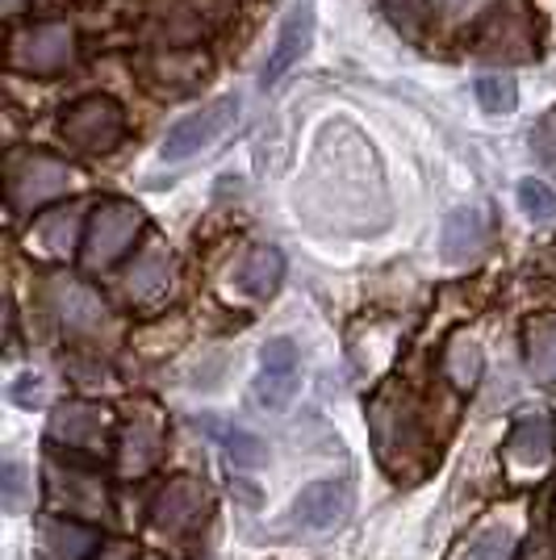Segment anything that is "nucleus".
<instances>
[{
  "instance_id": "nucleus-1",
  "label": "nucleus",
  "mask_w": 556,
  "mask_h": 560,
  "mask_svg": "<svg viewBox=\"0 0 556 560\" xmlns=\"http://www.w3.org/2000/svg\"><path fill=\"white\" fill-rule=\"evenodd\" d=\"M372 440H377L381 465L394 477H418L436 456V444L422 427L418 406L397 389H385L372 401Z\"/></svg>"
},
{
  "instance_id": "nucleus-2",
  "label": "nucleus",
  "mask_w": 556,
  "mask_h": 560,
  "mask_svg": "<svg viewBox=\"0 0 556 560\" xmlns=\"http://www.w3.org/2000/svg\"><path fill=\"white\" fill-rule=\"evenodd\" d=\"M142 231V210L139 206H130V201H101L93 213V222H89V238H84V268L89 272H105V268H114L117 259L130 252V243H135V234Z\"/></svg>"
},
{
  "instance_id": "nucleus-3",
  "label": "nucleus",
  "mask_w": 556,
  "mask_h": 560,
  "mask_svg": "<svg viewBox=\"0 0 556 560\" xmlns=\"http://www.w3.org/2000/svg\"><path fill=\"white\" fill-rule=\"evenodd\" d=\"M59 130H63V139L71 147H80L89 155H105V151H114L117 142L126 139V114L109 96H80L63 114Z\"/></svg>"
},
{
  "instance_id": "nucleus-4",
  "label": "nucleus",
  "mask_w": 556,
  "mask_h": 560,
  "mask_svg": "<svg viewBox=\"0 0 556 560\" xmlns=\"http://www.w3.org/2000/svg\"><path fill=\"white\" fill-rule=\"evenodd\" d=\"M71 188V167L50 155H22L9 164V210L30 213Z\"/></svg>"
},
{
  "instance_id": "nucleus-5",
  "label": "nucleus",
  "mask_w": 556,
  "mask_h": 560,
  "mask_svg": "<svg viewBox=\"0 0 556 560\" xmlns=\"http://www.w3.org/2000/svg\"><path fill=\"white\" fill-rule=\"evenodd\" d=\"M234 114H239V101L234 96H218V101H209L201 114H188L185 121H176L167 130V139H163V160L176 164V160H188V155L213 147V142L231 130Z\"/></svg>"
},
{
  "instance_id": "nucleus-6",
  "label": "nucleus",
  "mask_w": 556,
  "mask_h": 560,
  "mask_svg": "<svg viewBox=\"0 0 556 560\" xmlns=\"http://www.w3.org/2000/svg\"><path fill=\"white\" fill-rule=\"evenodd\" d=\"M206 514H209L206 486L193 481V477H176V481H167L155 493V502H151V527L163 532V536H188V532H197L206 523Z\"/></svg>"
},
{
  "instance_id": "nucleus-7",
  "label": "nucleus",
  "mask_w": 556,
  "mask_h": 560,
  "mask_svg": "<svg viewBox=\"0 0 556 560\" xmlns=\"http://www.w3.org/2000/svg\"><path fill=\"white\" fill-rule=\"evenodd\" d=\"M13 68L34 71V75H50L63 71L76 55V34L68 25H30L22 34H13Z\"/></svg>"
},
{
  "instance_id": "nucleus-8",
  "label": "nucleus",
  "mask_w": 556,
  "mask_h": 560,
  "mask_svg": "<svg viewBox=\"0 0 556 560\" xmlns=\"http://www.w3.org/2000/svg\"><path fill=\"white\" fill-rule=\"evenodd\" d=\"M50 444L84 452V456H101L109 444V410L93 406V401H68L50 415Z\"/></svg>"
},
{
  "instance_id": "nucleus-9",
  "label": "nucleus",
  "mask_w": 556,
  "mask_h": 560,
  "mask_svg": "<svg viewBox=\"0 0 556 560\" xmlns=\"http://www.w3.org/2000/svg\"><path fill=\"white\" fill-rule=\"evenodd\" d=\"M47 493L55 511L68 514H84V518H101L109 514V490L96 472H84V468H63L59 460H47Z\"/></svg>"
},
{
  "instance_id": "nucleus-10",
  "label": "nucleus",
  "mask_w": 556,
  "mask_h": 560,
  "mask_svg": "<svg viewBox=\"0 0 556 560\" xmlns=\"http://www.w3.org/2000/svg\"><path fill=\"white\" fill-rule=\"evenodd\" d=\"M47 305L68 335H93L96 327H105V302L96 298L89 284H80V280H71V277L50 280Z\"/></svg>"
},
{
  "instance_id": "nucleus-11",
  "label": "nucleus",
  "mask_w": 556,
  "mask_h": 560,
  "mask_svg": "<svg viewBox=\"0 0 556 560\" xmlns=\"http://www.w3.org/2000/svg\"><path fill=\"white\" fill-rule=\"evenodd\" d=\"M293 394H298V348H293V339H273L259 351L255 401L268 410H285Z\"/></svg>"
},
{
  "instance_id": "nucleus-12",
  "label": "nucleus",
  "mask_w": 556,
  "mask_h": 560,
  "mask_svg": "<svg viewBox=\"0 0 556 560\" xmlns=\"http://www.w3.org/2000/svg\"><path fill=\"white\" fill-rule=\"evenodd\" d=\"M298 523L310 532H331L351 514V481L348 477H323L314 486H305L302 498L293 502Z\"/></svg>"
},
{
  "instance_id": "nucleus-13",
  "label": "nucleus",
  "mask_w": 556,
  "mask_h": 560,
  "mask_svg": "<svg viewBox=\"0 0 556 560\" xmlns=\"http://www.w3.org/2000/svg\"><path fill=\"white\" fill-rule=\"evenodd\" d=\"M172 277H176V259L172 252L163 247V243H151L147 252H142L135 264H130V272L121 280V289H126V298L135 305H160L167 293H172Z\"/></svg>"
},
{
  "instance_id": "nucleus-14",
  "label": "nucleus",
  "mask_w": 556,
  "mask_h": 560,
  "mask_svg": "<svg viewBox=\"0 0 556 560\" xmlns=\"http://www.w3.org/2000/svg\"><path fill=\"white\" fill-rule=\"evenodd\" d=\"M310 38H314V0H293L289 18H285V25H280L277 47H273L268 63H264V71H259L264 89H268V84H277L280 75L302 59L305 50H310Z\"/></svg>"
},
{
  "instance_id": "nucleus-15",
  "label": "nucleus",
  "mask_w": 556,
  "mask_h": 560,
  "mask_svg": "<svg viewBox=\"0 0 556 560\" xmlns=\"http://www.w3.org/2000/svg\"><path fill=\"white\" fill-rule=\"evenodd\" d=\"M160 452H163L160 419H155L151 410H139L135 419L126 422V431H121V444H117V468H121L126 477H142V472H151V465L160 460Z\"/></svg>"
},
{
  "instance_id": "nucleus-16",
  "label": "nucleus",
  "mask_w": 556,
  "mask_h": 560,
  "mask_svg": "<svg viewBox=\"0 0 556 560\" xmlns=\"http://www.w3.org/2000/svg\"><path fill=\"white\" fill-rule=\"evenodd\" d=\"M556 447V422L548 415H528V419L514 422V431H510L507 440V452L514 465H548V456H553Z\"/></svg>"
},
{
  "instance_id": "nucleus-17",
  "label": "nucleus",
  "mask_w": 556,
  "mask_h": 560,
  "mask_svg": "<svg viewBox=\"0 0 556 560\" xmlns=\"http://www.w3.org/2000/svg\"><path fill=\"white\" fill-rule=\"evenodd\" d=\"M489 238V218L482 210H452L443 222V259L448 264H464L473 259Z\"/></svg>"
},
{
  "instance_id": "nucleus-18",
  "label": "nucleus",
  "mask_w": 556,
  "mask_h": 560,
  "mask_svg": "<svg viewBox=\"0 0 556 560\" xmlns=\"http://www.w3.org/2000/svg\"><path fill=\"white\" fill-rule=\"evenodd\" d=\"M43 560H84L96 548V532L76 518H47L38 532Z\"/></svg>"
},
{
  "instance_id": "nucleus-19",
  "label": "nucleus",
  "mask_w": 556,
  "mask_h": 560,
  "mask_svg": "<svg viewBox=\"0 0 556 560\" xmlns=\"http://www.w3.org/2000/svg\"><path fill=\"white\" fill-rule=\"evenodd\" d=\"M502 43H510V59L523 55V47H532V30H528V13L519 9V0H507V9H498L489 18L486 34H482V50L502 59Z\"/></svg>"
},
{
  "instance_id": "nucleus-20",
  "label": "nucleus",
  "mask_w": 556,
  "mask_h": 560,
  "mask_svg": "<svg viewBox=\"0 0 556 560\" xmlns=\"http://www.w3.org/2000/svg\"><path fill=\"white\" fill-rule=\"evenodd\" d=\"M482 373H486V351H482V343L473 335H464V330L452 335L448 348H443V376H448V385L468 394L482 381Z\"/></svg>"
},
{
  "instance_id": "nucleus-21",
  "label": "nucleus",
  "mask_w": 556,
  "mask_h": 560,
  "mask_svg": "<svg viewBox=\"0 0 556 560\" xmlns=\"http://www.w3.org/2000/svg\"><path fill=\"white\" fill-rule=\"evenodd\" d=\"M285 277V256L277 247H252L247 259L239 264V289L252 298H273Z\"/></svg>"
},
{
  "instance_id": "nucleus-22",
  "label": "nucleus",
  "mask_w": 556,
  "mask_h": 560,
  "mask_svg": "<svg viewBox=\"0 0 556 560\" xmlns=\"http://www.w3.org/2000/svg\"><path fill=\"white\" fill-rule=\"evenodd\" d=\"M80 206H63V210H50L38 218L34 238H38V252L43 256H71L76 252V234H80Z\"/></svg>"
},
{
  "instance_id": "nucleus-23",
  "label": "nucleus",
  "mask_w": 556,
  "mask_h": 560,
  "mask_svg": "<svg viewBox=\"0 0 556 560\" xmlns=\"http://www.w3.org/2000/svg\"><path fill=\"white\" fill-rule=\"evenodd\" d=\"M477 101H482L486 114L510 117L519 105V84L502 71H486V75H477Z\"/></svg>"
},
{
  "instance_id": "nucleus-24",
  "label": "nucleus",
  "mask_w": 556,
  "mask_h": 560,
  "mask_svg": "<svg viewBox=\"0 0 556 560\" xmlns=\"http://www.w3.org/2000/svg\"><path fill=\"white\" fill-rule=\"evenodd\" d=\"M528 364L540 381L556 385V318L528 330Z\"/></svg>"
},
{
  "instance_id": "nucleus-25",
  "label": "nucleus",
  "mask_w": 556,
  "mask_h": 560,
  "mask_svg": "<svg viewBox=\"0 0 556 560\" xmlns=\"http://www.w3.org/2000/svg\"><path fill=\"white\" fill-rule=\"evenodd\" d=\"M222 444H227V456H231L234 468H264L268 465V444L243 431V427H222Z\"/></svg>"
},
{
  "instance_id": "nucleus-26",
  "label": "nucleus",
  "mask_w": 556,
  "mask_h": 560,
  "mask_svg": "<svg viewBox=\"0 0 556 560\" xmlns=\"http://www.w3.org/2000/svg\"><path fill=\"white\" fill-rule=\"evenodd\" d=\"M519 206L532 222H548V218H556V192L544 180H535V176L519 180Z\"/></svg>"
},
{
  "instance_id": "nucleus-27",
  "label": "nucleus",
  "mask_w": 556,
  "mask_h": 560,
  "mask_svg": "<svg viewBox=\"0 0 556 560\" xmlns=\"http://www.w3.org/2000/svg\"><path fill=\"white\" fill-rule=\"evenodd\" d=\"M0 502H4V511L18 514L22 511V498H25V472L18 460H4V468H0Z\"/></svg>"
},
{
  "instance_id": "nucleus-28",
  "label": "nucleus",
  "mask_w": 556,
  "mask_h": 560,
  "mask_svg": "<svg viewBox=\"0 0 556 560\" xmlns=\"http://www.w3.org/2000/svg\"><path fill=\"white\" fill-rule=\"evenodd\" d=\"M510 532L507 527H489L473 539V560H510Z\"/></svg>"
},
{
  "instance_id": "nucleus-29",
  "label": "nucleus",
  "mask_w": 556,
  "mask_h": 560,
  "mask_svg": "<svg viewBox=\"0 0 556 560\" xmlns=\"http://www.w3.org/2000/svg\"><path fill=\"white\" fill-rule=\"evenodd\" d=\"M519 560H556V544L548 536H532V544L519 552Z\"/></svg>"
},
{
  "instance_id": "nucleus-30",
  "label": "nucleus",
  "mask_w": 556,
  "mask_h": 560,
  "mask_svg": "<svg viewBox=\"0 0 556 560\" xmlns=\"http://www.w3.org/2000/svg\"><path fill=\"white\" fill-rule=\"evenodd\" d=\"M93 560H139V552H135V544L117 539V544H109V548H101Z\"/></svg>"
},
{
  "instance_id": "nucleus-31",
  "label": "nucleus",
  "mask_w": 556,
  "mask_h": 560,
  "mask_svg": "<svg viewBox=\"0 0 556 560\" xmlns=\"http://www.w3.org/2000/svg\"><path fill=\"white\" fill-rule=\"evenodd\" d=\"M436 9H448V13H461V9H473L477 0H431Z\"/></svg>"
},
{
  "instance_id": "nucleus-32",
  "label": "nucleus",
  "mask_w": 556,
  "mask_h": 560,
  "mask_svg": "<svg viewBox=\"0 0 556 560\" xmlns=\"http://www.w3.org/2000/svg\"><path fill=\"white\" fill-rule=\"evenodd\" d=\"M142 560H160V557H142Z\"/></svg>"
}]
</instances>
